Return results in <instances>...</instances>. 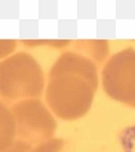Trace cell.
I'll use <instances>...</instances> for the list:
<instances>
[{
	"instance_id": "obj_6",
	"label": "cell",
	"mask_w": 135,
	"mask_h": 152,
	"mask_svg": "<svg viewBox=\"0 0 135 152\" xmlns=\"http://www.w3.org/2000/svg\"><path fill=\"white\" fill-rule=\"evenodd\" d=\"M17 46L15 39H0V59L6 57L13 52Z\"/></svg>"
},
{
	"instance_id": "obj_3",
	"label": "cell",
	"mask_w": 135,
	"mask_h": 152,
	"mask_svg": "<svg viewBox=\"0 0 135 152\" xmlns=\"http://www.w3.org/2000/svg\"><path fill=\"white\" fill-rule=\"evenodd\" d=\"M101 78L110 97L135 107V49L128 47L114 54L103 67Z\"/></svg>"
},
{
	"instance_id": "obj_2",
	"label": "cell",
	"mask_w": 135,
	"mask_h": 152,
	"mask_svg": "<svg viewBox=\"0 0 135 152\" xmlns=\"http://www.w3.org/2000/svg\"><path fill=\"white\" fill-rule=\"evenodd\" d=\"M43 88V71L30 54L18 52L0 62V96L4 101L34 99Z\"/></svg>"
},
{
	"instance_id": "obj_7",
	"label": "cell",
	"mask_w": 135,
	"mask_h": 152,
	"mask_svg": "<svg viewBox=\"0 0 135 152\" xmlns=\"http://www.w3.org/2000/svg\"><path fill=\"white\" fill-rule=\"evenodd\" d=\"M27 149H28V146L25 143H23L21 142H17L15 143H12L8 148L1 152H26Z\"/></svg>"
},
{
	"instance_id": "obj_1",
	"label": "cell",
	"mask_w": 135,
	"mask_h": 152,
	"mask_svg": "<svg viewBox=\"0 0 135 152\" xmlns=\"http://www.w3.org/2000/svg\"><path fill=\"white\" fill-rule=\"evenodd\" d=\"M98 86V69L92 60L75 52H65L49 71L47 105L58 118L77 119L90 110Z\"/></svg>"
},
{
	"instance_id": "obj_4",
	"label": "cell",
	"mask_w": 135,
	"mask_h": 152,
	"mask_svg": "<svg viewBox=\"0 0 135 152\" xmlns=\"http://www.w3.org/2000/svg\"><path fill=\"white\" fill-rule=\"evenodd\" d=\"M17 131L28 141L38 142L49 139L53 135L56 121L52 115L38 99H25L11 107Z\"/></svg>"
},
{
	"instance_id": "obj_5",
	"label": "cell",
	"mask_w": 135,
	"mask_h": 152,
	"mask_svg": "<svg viewBox=\"0 0 135 152\" xmlns=\"http://www.w3.org/2000/svg\"><path fill=\"white\" fill-rule=\"evenodd\" d=\"M15 132L17 126L12 111L0 101V152L12 145Z\"/></svg>"
}]
</instances>
